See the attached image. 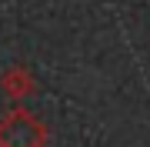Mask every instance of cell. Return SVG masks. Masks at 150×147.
I'll return each instance as SVG.
<instances>
[{
	"label": "cell",
	"mask_w": 150,
	"mask_h": 147,
	"mask_svg": "<svg viewBox=\"0 0 150 147\" xmlns=\"http://www.w3.org/2000/svg\"><path fill=\"white\" fill-rule=\"evenodd\" d=\"M40 137H43L40 124L20 110L0 124V147H40Z\"/></svg>",
	"instance_id": "1"
}]
</instances>
